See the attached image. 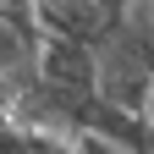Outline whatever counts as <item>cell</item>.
<instances>
[{
    "instance_id": "1",
    "label": "cell",
    "mask_w": 154,
    "mask_h": 154,
    "mask_svg": "<svg viewBox=\"0 0 154 154\" xmlns=\"http://www.w3.org/2000/svg\"><path fill=\"white\" fill-rule=\"evenodd\" d=\"M0 154H83L66 138H44V132H22V127H6L0 138Z\"/></svg>"
},
{
    "instance_id": "2",
    "label": "cell",
    "mask_w": 154,
    "mask_h": 154,
    "mask_svg": "<svg viewBox=\"0 0 154 154\" xmlns=\"http://www.w3.org/2000/svg\"><path fill=\"white\" fill-rule=\"evenodd\" d=\"M149 121H154V105H149Z\"/></svg>"
}]
</instances>
